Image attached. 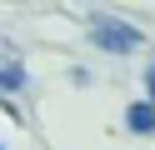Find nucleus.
Masks as SVG:
<instances>
[{
    "mask_svg": "<svg viewBox=\"0 0 155 150\" xmlns=\"http://www.w3.org/2000/svg\"><path fill=\"white\" fill-rule=\"evenodd\" d=\"M90 45L105 50V55H130V50L145 45V35H140V25H125L115 15H95L90 20Z\"/></svg>",
    "mask_w": 155,
    "mask_h": 150,
    "instance_id": "nucleus-1",
    "label": "nucleus"
},
{
    "mask_svg": "<svg viewBox=\"0 0 155 150\" xmlns=\"http://www.w3.org/2000/svg\"><path fill=\"white\" fill-rule=\"evenodd\" d=\"M25 90H30V70L15 55H5L0 60V100H15V95H25Z\"/></svg>",
    "mask_w": 155,
    "mask_h": 150,
    "instance_id": "nucleus-2",
    "label": "nucleus"
},
{
    "mask_svg": "<svg viewBox=\"0 0 155 150\" xmlns=\"http://www.w3.org/2000/svg\"><path fill=\"white\" fill-rule=\"evenodd\" d=\"M125 130L130 135H155V105L150 100H130L125 105Z\"/></svg>",
    "mask_w": 155,
    "mask_h": 150,
    "instance_id": "nucleus-3",
    "label": "nucleus"
},
{
    "mask_svg": "<svg viewBox=\"0 0 155 150\" xmlns=\"http://www.w3.org/2000/svg\"><path fill=\"white\" fill-rule=\"evenodd\" d=\"M145 100H150V105H155V60H150V65H145Z\"/></svg>",
    "mask_w": 155,
    "mask_h": 150,
    "instance_id": "nucleus-4",
    "label": "nucleus"
},
{
    "mask_svg": "<svg viewBox=\"0 0 155 150\" xmlns=\"http://www.w3.org/2000/svg\"><path fill=\"white\" fill-rule=\"evenodd\" d=\"M0 150H5V145H0Z\"/></svg>",
    "mask_w": 155,
    "mask_h": 150,
    "instance_id": "nucleus-5",
    "label": "nucleus"
}]
</instances>
